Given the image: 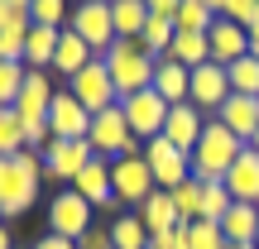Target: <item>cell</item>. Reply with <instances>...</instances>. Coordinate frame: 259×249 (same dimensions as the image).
I'll return each mask as SVG.
<instances>
[{"instance_id": "obj_28", "label": "cell", "mask_w": 259, "mask_h": 249, "mask_svg": "<svg viewBox=\"0 0 259 249\" xmlns=\"http://www.w3.org/2000/svg\"><path fill=\"white\" fill-rule=\"evenodd\" d=\"M111 249H149V230L139 216H115L111 221Z\"/></svg>"}, {"instance_id": "obj_31", "label": "cell", "mask_w": 259, "mask_h": 249, "mask_svg": "<svg viewBox=\"0 0 259 249\" xmlns=\"http://www.w3.org/2000/svg\"><path fill=\"white\" fill-rule=\"evenodd\" d=\"M173 206H178V221H183V225L202 221V182L187 177L183 187H173Z\"/></svg>"}, {"instance_id": "obj_46", "label": "cell", "mask_w": 259, "mask_h": 249, "mask_svg": "<svg viewBox=\"0 0 259 249\" xmlns=\"http://www.w3.org/2000/svg\"><path fill=\"white\" fill-rule=\"evenodd\" d=\"M5 19H10V5H5V0H0V24H5Z\"/></svg>"}, {"instance_id": "obj_13", "label": "cell", "mask_w": 259, "mask_h": 249, "mask_svg": "<svg viewBox=\"0 0 259 249\" xmlns=\"http://www.w3.org/2000/svg\"><path fill=\"white\" fill-rule=\"evenodd\" d=\"M226 96H231V77H226V67H221V63H202V67H192L187 101H192L202 115H206V111H221Z\"/></svg>"}, {"instance_id": "obj_49", "label": "cell", "mask_w": 259, "mask_h": 249, "mask_svg": "<svg viewBox=\"0 0 259 249\" xmlns=\"http://www.w3.org/2000/svg\"><path fill=\"white\" fill-rule=\"evenodd\" d=\"M231 249H259V244H231Z\"/></svg>"}, {"instance_id": "obj_20", "label": "cell", "mask_w": 259, "mask_h": 249, "mask_svg": "<svg viewBox=\"0 0 259 249\" xmlns=\"http://www.w3.org/2000/svg\"><path fill=\"white\" fill-rule=\"evenodd\" d=\"M187 86H192V67H183V63H173V58H158L154 63V91L163 96L168 106H178V101H187Z\"/></svg>"}, {"instance_id": "obj_1", "label": "cell", "mask_w": 259, "mask_h": 249, "mask_svg": "<svg viewBox=\"0 0 259 249\" xmlns=\"http://www.w3.org/2000/svg\"><path fill=\"white\" fill-rule=\"evenodd\" d=\"M44 192V154L24 148L15 158H0V216L19 221Z\"/></svg>"}, {"instance_id": "obj_25", "label": "cell", "mask_w": 259, "mask_h": 249, "mask_svg": "<svg viewBox=\"0 0 259 249\" xmlns=\"http://www.w3.org/2000/svg\"><path fill=\"white\" fill-rule=\"evenodd\" d=\"M58 38H63V29H44V24H34V29H29V43H24V67L48 72V67H53V53H58Z\"/></svg>"}, {"instance_id": "obj_39", "label": "cell", "mask_w": 259, "mask_h": 249, "mask_svg": "<svg viewBox=\"0 0 259 249\" xmlns=\"http://www.w3.org/2000/svg\"><path fill=\"white\" fill-rule=\"evenodd\" d=\"M77 249H111V225H92V230L77 240Z\"/></svg>"}, {"instance_id": "obj_21", "label": "cell", "mask_w": 259, "mask_h": 249, "mask_svg": "<svg viewBox=\"0 0 259 249\" xmlns=\"http://www.w3.org/2000/svg\"><path fill=\"white\" fill-rule=\"evenodd\" d=\"M135 216L144 221L149 235H163V230H173V225H183V221H178V206H173V192H163V187H154Z\"/></svg>"}, {"instance_id": "obj_19", "label": "cell", "mask_w": 259, "mask_h": 249, "mask_svg": "<svg viewBox=\"0 0 259 249\" xmlns=\"http://www.w3.org/2000/svg\"><path fill=\"white\" fill-rule=\"evenodd\" d=\"M48 101H53L48 72H34V67H29L24 91H19V101H15V115H19L24 125H44V120H48Z\"/></svg>"}, {"instance_id": "obj_26", "label": "cell", "mask_w": 259, "mask_h": 249, "mask_svg": "<svg viewBox=\"0 0 259 249\" xmlns=\"http://www.w3.org/2000/svg\"><path fill=\"white\" fill-rule=\"evenodd\" d=\"M111 19H115V38H139L149 24V5L144 0H111Z\"/></svg>"}, {"instance_id": "obj_27", "label": "cell", "mask_w": 259, "mask_h": 249, "mask_svg": "<svg viewBox=\"0 0 259 249\" xmlns=\"http://www.w3.org/2000/svg\"><path fill=\"white\" fill-rule=\"evenodd\" d=\"M168 58L183 63V67H202V63H211V38H206V34H183V29H178Z\"/></svg>"}, {"instance_id": "obj_24", "label": "cell", "mask_w": 259, "mask_h": 249, "mask_svg": "<svg viewBox=\"0 0 259 249\" xmlns=\"http://www.w3.org/2000/svg\"><path fill=\"white\" fill-rule=\"evenodd\" d=\"M92 58H96V53H92V48H87V43H82V38H77V34H72V29H63V38H58V53H53V72H63V77H67V82H72V77H77V72H82V67H87V63H92Z\"/></svg>"}, {"instance_id": "obj_22", "label": "cell", "mask_w": 259, "mask_h": 249, "mask_svg": "<svg viewBox=\"0 0 259 249\" xmlns=\"http://www.w3.org/2000/svg\"><path fill=\"white\" fill-rule=\"evenodd\" d=\"M29 10H10V19L0 24V63H24V43H29Z\"/></svg>"}, {"instance_id": "obj_50", "label": "cell", "mask_w": 259, "mask_h": 249, "mask_svg": "<svg viewBox=\"0 0 259 249\" xmlns=\"http://www.w3.org/2000/svg\"><path fill=\"white\" fill-rule=\"evenodd\" d=\"M15 249H34V244H15Z\"/></svg>"}, {"instance_id": "obj_40", "label": "cell", "mask_w": 259, "mask_h": 249, "mask_svg": "<svg viewBox=\"0 0 259 249\" xmlns=\"http://www.w3.org/2000/svg\"><path fill=\"white\" fill-rule=\"evenodd\" d=\"M144 5H149V15H158V19H173L183 0H144Z\"/></svg>"}, {"instance_id": "obj_5", "label": "cell", "mask_w": 259, "mask_h": 249, "mask_svg": "<svg viewBox=\"0 0 259 249\" xmlns=\"http://www.w3.org/2000/svg\"><path fill=\"white\" fill-rule=\"evenodd\" d=\"M92 211H96V206L87 202L82 192H72V187L53 192V196H48V235H63V240H82V235L92 230Z\"/></svg>"}, {"instance_id": "obj_44", "label": "cell", "mask_w": 259, "mask_h": 249, "mask_svg": "<svg viewBox=\"0 0 259 249\" xmlns=\"http://www.w3.org/2000/svg\"><path fill=\"white\" fill-rule=\"evenodd\" d=\"M202 5H206V10H216V15H221V10H226V0H202Z\"/></svg>"}, {"instance_id": "obj_18", "label": "cell", "mask_w": 259, "mask_h": 249, "mask_svg": "<svg viewBox=\"0 0 259 249\" xmlns=\"http://www.w3.org/2000/svg\"><path fill=\"white\" fill-rule=\"evenodd\" d=\"M226 192H231L235 202L259 206V148H250V144L240 148V158H235L231 173H226Z\"/></svg>"}, {"instance_id": "obj_15", "label": "cell", "mask_w": 259, "mask_h": 249, "mask_svg": "<svg viewBox=\"0 0 259 249\" xmlns=\"http://www.w3.org/2000/svg\"><path fill=\"white\" fill-rule=\"evenodd\" d=\"M72 192H82L92 206H106V211L120 206L115 202V182H111V163H106V158H92V163L72 177Z\"/></svg>"}, {"instance_id": "obj_29", "label": "cell", "mask_w": 259, "mask_h": 249, "mask_svg": "<svg viewBox=\"0 0 259 249\" xmlns=\"http://www.w3.org/2000/svg\"><path fill=\"white\" fill-rule=\"evenodd\" d=\"M24 120L15 115V106H0V158H15L24 154Z\"/></svg>"}, {"instance_id": "obj_12", "label": "cell", "mask_w": 259, "mask_h": 249, "mask_svg": "<svg viewBox=\"0 0 259 249\" xmlns=\"http://www.w3.org/2000/svg\"><path fill=\"white\" fill-rule=\"evenodd\" d=\"M48 129H53V139H87L92 134V111L72 91H53V101H48Z\"/></svg>"}, {"instance_id": "obj_4", "label": "cell", "mask_w": 259, "mask_h": 249, "mask_svg": "<svg viewBox=\"0 0 259 249\" xmlns=\"http://www.w3.org/2000/svg\"><path fill=\"white\" fill-rule=\"evenodd\" d=\"M87 139H92V154L106 158V163H120V158H139V154H144V144L135 139V129H130L120 106L92 115V134H87Z\"/></svg>"}, {"instance_id": "obj_11", "label": "cell", "mask_w": 259, "mask_h": 249, "mask_svg": "<svg viewBox=\"0 0 259 249\" xmlns=\"http://www.w3.org/2000/svg\"><path fill=\"white\" fill-rule=\"evenodd\" d=\"M111 182H115V202H125V206H144V196L154 192V173H149V163H144V154L139 158H120V163H111Z\"/></svg>"}, {"instance_id": "obj_2", "label": "cell", "mask_w": 259, "mask_h": 249, "mask_svg": "<svg viewBox=\"0 0 259 249\" xmlns=\"http://www.w3.org/2000/svg\"><path fill=\"white\" fill-rule=\"evenodd\" d=\"M101 63H106V72H111L120 101L135 96V91H144V86H154V63H158V58L144 53L139 38H115V43L101 53Z\"/></svg>"}, {"instance_id": "obj_36", "label": "cell", "mask_w": 259, "mask_h": 249, "mask_svg": "<svg viewBox=\"0 0 259 249\" xmlns=\"http://www.w3.org/2000/svg\"><path fill=\"white\" fill-rule=\"evenodd\" d=\"M24 77H29L24 63H0V106H15V101H19Z\"/></svg>"}, {"instance_id": "obj_16", "label": "cell", "mask_w": 259, "mask_h": 249, "mask_svg": "<svg viewBox=\"0 0 259 249\" xmlns=\"http://www.w3.org/2000/svg\"><path fill=\"white\" fill-rule=\"evenodd\" d=\"M206 38H211V63H221V67L240 63V58L250 53V29L231 24V19H216V24L206 29Z\"/></svg>"}, {"instance_id": "obj_38", "label": "cell", "mask_w": 259, "mask_h": 249, "mask_svg": "<svg viewBox=\"0 0 259 249\" xmlns=\"http://www.w3.org/2000/svg\"><path fill=\"white\" fill-rule=\"evenodd\" d=\"M149 249H192L187 244V225H173L163 235H149Z\"/></svg>"}, {"instance_id": "obj_14", "label": "cell", "mask_w": 259, "mask_h": 249, "mask_svg": "<svg viewBox=\"0 0 259 249\" xmlns=\"http://www.w3.org/2000/svg\"><path fill=\"white\" fill-rule=\"evenodd\" d=\"M202 129H206V115L197 111L192 101H178L173 111H168V125H163V139L173 148H183V154H192L197 144H202Z\"/></svg>"}, {"instance_id": "obj_47", "label": "cell", "mask_w": 259, "mask_h": 249, "mask_svg": "<svg viewBox=\"0 0 259 249\" xmlns=\"http://www.w3.org/2000/svg\"><path fill=\"white\" fill-rule=\"evenodd\" d=\"M77 5H111V0H77Z\"/></svg>"}, {"instance_id": "obj_32", "label": "cell", "mask_w": 259, "mask_h": 249, "mask_svg": "<svg viewBox=\"0 0 259 249\" xmlns=\"http://www.w3.org/2000/svg\"><path fill=\"white\" fill-rule=\"evenodd\" d=\"M226 77H231V91L259 96V58H254V53H245L240 63H231V67H226Z\"/></svg>"}, {"instance_id": "obj_8", "label": "cell", "mask_w": 259, "mask_h": 249, "mask_svg": "<svg viewBox=\"0 0 259 249\" xmlns=\"http://www.w3.org/2000/svg\"><path fill=\"white\" fill-rule=\"evenodd\" d=\"M144 163H149V173H154V182L163 187V192H173V187H183L187 177H192V154L173 148L163 134L144 144Z\"/></svg>"}, {"instance_id": "obj_17", "label": "cell", "mask_w": 259, "mask_h": 249, "mask_svg": "<svg viewBox=\"0 0 259 249\" xmlns=\"http://www.w3.org/2000/svg\"><path fill=\"white\" fill-rule=\"evenodd\" d=\"M216 120L231 129L235 139H245V144H250L254 129H259V96H240V91H231V96H226V106L216 111Z\"/></svg>"}, {"instance_id": "obj_33", "label": "cell", "mask_w": 259, "mask_h": 249, "mask_svg": "<svg viewBox=\"0 0 259 249\" xmlns=\"http://www.w3.org/2000/svg\"><path fill=\"white\" fill-rule=\"evenodd\" d=\"M29 19L44 24V29H67L72 10H67V0H34V5H29Z\"/></svg>"}, {"instance_id": "obj_34", "label": "cell", "mask_w": 259, "mask_h": 249, "mask_svg": "<svg viewBox=\"0 0 259 249\" xmlns=\"http://www.w3.org/2000/svg\"><path fill=\"white\" fill-rule=\"evenodd\" d=\"M231 206H235V196L226 192V182H206L202 187V221H216V225H221V216L231 211Z\"/></svg>"}, {"instance_id": "obj_52", "label": "cell", "mask_w": 259, "mask_h": 249, "mask_svg": "<svg viewBox=\"0 0 259 249\" xmlns=\"http://www.w3.org/2000/svg\"><path fill=\"white\" fill-rule=\"evenodd\" d=\"M254 244H259V240H254Z\"/></svg>"}, {"instance_id": "obj_9", "label": "cell", "mask_w": 259, "mask_h": 249, "mask_svg": "<svg viewBox=\"0 0 259 249\" xmlns=\"http://www.w3.org/2000/svg\"><path fill=\"white\" fill-rule=\"evenodd\" d=\"M92 139H53V144L44 148V177L48 182H67L72 187V177L82 173L87 163H92Z\"/></svg>"}, {"instance_id": "obj_48", "label": "cell", "mask_w": 259, "mask_h": 249, "mask_svg": "<svg viewBox=\"0 0 259 249\" xmlns=\"http://www.w3.org/2000/svg\"><path fill=\"white\" fill-rule=\"evenodd\" d=\"M250 148H259V129H254V139H250Z\"/></svg>"}, {"instance_id": "obj_42", "label": "cell", "mask_w": 259, "mask_h": 249, "mask_svg": "<svg viewBox=\"0 0 259 249\" xmlns=\"http://www.w3.org/2000/svg\"><path fill=\"white\" fill-rule=\"evenodd\" d=\"M0 249H15V235H10V221H0Z\"/></svg>"}, {"instance_id": "obj_23", "label": "cell", "mask_w": 259, "mask_h": 249, "mask_svg": "<svg viewBox=\"0 0 259 249\" xmlns=\"http://www.w3.org/2000/svg\"><path fill=\"white\" fill-rule=\"evenodd\" d=\"M221 230H226V240H231V244H254L259 240V206L235 202L231 211L221 216Z\"/></svg>"}, {"instance_id": "obj_3", "label": "cell", "mask_w": 259, "mask_h": 249, "mask_svg": "<svg viewBox=\"0 0 259 249\" xmlns=\"http://www.w3.org/2000/svg\"><path fill=\"white\" fill-rule=\"evenodd\" d=\"M240 148H245V139H235L231 129H226L221 120H206V129H202V144L192 148V177L197 182H226V173H231V163L240 158Z\"/></svg>"}, {"instance_id": "obj_45", "label": "cell", "mask_w": 259, "mask_h": 249, "mask_svg": "<svg viewBox=\"0 0 259 249\" xmlns=\"http://www.w3.org/2000/svg\"><path fill=\"white\" fill-rule=\"evenodd\" d=\"M5 5H10V10H29L34 0H5Z\"/></svg>"}, {"instance_id": "obj_6", "label": "cell", "mask_w": 259, "mask_h": 249, "mask_svg": "<svg viewBox=\"0 0 259 249\" xmlns=\"http://www.w3.org/2000/svg\"><path fill=\"white\" fill-rule=\"evenodd\" d=\"M120 111H125L130 129H135V139H139V144H149V139H158V134H163L168 111H173V106H168L163 96L154 91V86H144V91L125 96V101H120Z\"/></svg>"}, {"instance_id": "obj_30", "label": "cell", "mask_w": 259, "mask_h": 249, "mask_svg": "<svg viewBox=\"0 0 259 249\" xmlns=\"http://www.w3.org/2000/svg\"><path fill=\"white\" fill-rule=\"evenodd\" d=\"M216 10H206L202 0H183V5H178V15H173V24L183 29V34H206V29L216 24Z\"/></svg>"}, {"instance_id": "obj_10", "label": "cell", "mask_w": 259, "mask_h": 249, "mask_svg": "<svg viewBox=\"0 0 259 249\" xmlns=\"http://www.w3.org/2000/svg\"><path fill=\"white\" fill-rule=\"evenodd\" d=\"M67 29H72L77 38H82L87 48H92L96 58L106 53V48L115 43V19H111V5H77L72 19H67Z\"/></svg>"}, {"instance_id": "obj_41", "label": "cell", "mask_w": 259, "mask_h": 249, "mask_svg": "<svg viewBox=\"0 0 259 249\" xmlns=\"http://www.w3.org/2000/svg\"><path fill=\"white\" fill-rule=\"evenodd\" d=\"M34 249H77V240H63V235H38V240H34Z\"/></svg>"}, {"instance_id": "obj_35", "label": "cell", "mask_w": 259, "mask_h": 249, "mask_svg": "<svg viewBox=\"0 0 259 249\" xmlns=\"http://www.w3.org/2000/svg\"><path fill=\"white\" fill-rule=\"evenodd\" d=\"M187 244L192 249H231V240H226V230L216 221H192L187 225Z\"/></svg>"}, {"instance_id": "obj_37", "label": "cell", "mask_w": 259, "mask_h": 249, "mask_svg": "<svg viewBox=\"0 0 259 249\" xmlns=\"http://www.w3.org/2000/svg\"><path fill=\"white\" fill-rule=\"evenodd\" d=\"M221 19H231V24H240V29H254L259 24V0H226Z\"/></svg>"}, {"instance_id": "obj_7", "label": "cell", "mask_w": 259, "mask_h": 249, "mask_svg": "<svg viewBox=\"0 0 259 249\" xmlns=\"http://www.w3.org/2000/svg\"><path fill=\"white\" fill-rule=\"evenodd\" d=\"M67 91H72L92 115H101V111H111V106H120V91H115V82H111V72H106L101 58H92V63H87L82 72L67 82Z\"/></svg>"}, {"instance_id": "obj_43", "label": "cell", "mask_w": 259, "mask_h": 249, "mask_svg": "<svg viewBox=\"0 0 259 249\" xmlns=\"http://www.w3.org/2000/svg\"><path fill=\"white\" fill-rule=\"evenodd\" d=\"M250 53H254V58H259V24H254V29H250Z\"/></svg>"}, {"instance_id": "obj_51", "label": "cell", "mask_w": 259, "mask_h": 249, "mask_svg": "<svg viewBox=\"0 0 259 249\" xmlns=\"http://www.w3.org/2000/svg\"><path fill=\"white\" fill-rule=\"evenodd\" d=\"M0 221H5V216H0Z\"/></svg>"}]
</instances>
